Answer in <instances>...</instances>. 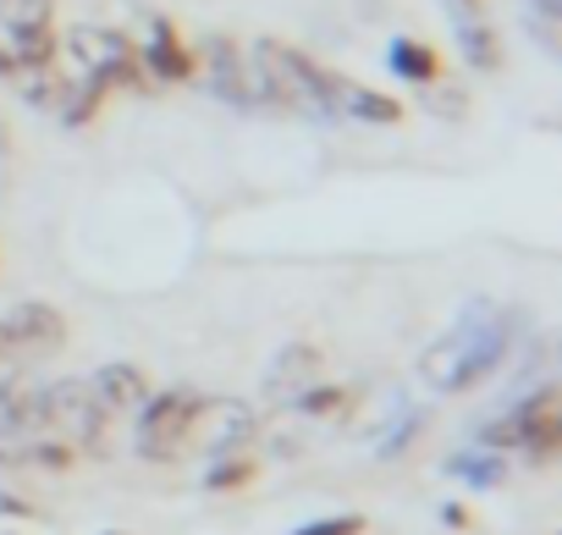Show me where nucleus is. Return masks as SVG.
Masks as SVG:
<instances>
[{
  "label": "nucleus",
  "instance_id": "obj_11",
  "mask_svg": "<svg viewBox=\"0 0 562 535\" xmlns=\"http://www.w3.org/2000/svg\"><path fill=\"white\" fill-rule=\"evenodd\" d=\"M315 370H321V348H288L276 359V370H270V398H299L310 381H315Z\"/></svg>",
  "mask_w": 562,
  "mask_h": 535
},
{
  "label": "nucleus",
  "instance_id": "obj_18",
  "mask_svg": "<svg viewBox=\"0 0 562 535\" xmlns=\"http://www.w3.org/2000/svg\"><path fill=\"white\" fill-rule=\"evenodd\" d=\"M463 51H469L474 67H496V40H491V29H463Z\"/></svg>",
  "mask_w": 562,
  "mask_h": 535
},
{
  "label": "nucleus",
  "instance_id": "obj_14",
  "mask_svg": "<svg viewBox=\"0 0 562 535\" xmlns=\"http://www.w3.org/2000/svg\"><path fill=\"white\" fill-rule=\"evenodd\" d=\"M12 464H34V469L67 475V469H72V442H45V436H40V442H29V447L12 458Z\"/></svg>",
  "mask_w": 562,
  "mask_h": 535
},
{
  "label": "nucleus",
  "instance_id": "obj_20",
  "mask_svg": "<svg viewBox=\"0 0 562 535\" xmlns=\"http://www.w3.org/2000/svg\"><path fill=\"white\" fill-rule=\"evenodd\" d=\"M0 513H12V519H34V513L23 508V497H0Z\"/></svg>",
  "mask_w": 562,
  "mask_h": 535
},
{
  "label": "nucleus",
  "instance_id": "obj_8",
  "mask_svg": "<svg viewBox=\"0 0 562 535\" xmlns=\"http://www.w3.org/2000/svg\"><path fill=\"white\" fill-rule=\"evenodd\" d=\"M89 392L105 414H138L144 398H149V376L138 365H105V370H94Z\"/></svg>",
  "mask_w": 562,
  "mask_h": 535
},
{
  "label": "nucleus",
  "instance_id": "obj_15",
  "mask_svg": "<svg viewBox=\"0 0 562 535\" xmlns=\"http://www.w3.org/2000/svg\"><path fill=\"white\" fill-rule=\"evenodd\" d=\"M293 409H299L304 420H331L337 409H348V392H342V387H304V392L293 398Z\"/></svg>",
  "mask_w": 562,
  "mask_h": 535
},
{
  "label": "nucleus",
  "instance_id": "obj_1",
  "mask_svg": "<svg viewBox=\"0 0 562 535\" xmlns=\"http://www.w3.org/2000/svg\"><path fill=\"white\" fill-rule=\"evenodd\" d=\"M204 420V398L188 392V387H171V392H149L144 409H138V425H133V447L138 458L149 464H166Z\"/></svg>",
  "mask_w": 562,
  "mask_h": 535
},
{
  "label": "nucleus",
  "instance_id": "obj_7",
  "mask_svg": "<svg viewBox=\"0 0 562 535\" xmlns=\"http://www.w3.org/2000/svg\"><path fill=\"white\" fill-rule=\"evenodd\" d=\"M321 105L337 111V116H353V122H375V127L403 122V105H397L392 94H375V89H364V83H353V78H337V73H326Z\"/></svg>",
  "mask_w": 562,
  "mask_h": 535
},
{
  "label": "nucleus",
  "instance_id": "obj_16",
  "mask_svg": "<svg viewBox=\"0 0 562 535\" xmlns=\"http://www.w3.org/2000/svg\"><path fill=\"white\" fill-rule=\"evenodd\" d=\"M293 535H364V519H359V513H337V519H315V524H299Z\"/></svg>",
  "mask_w": 562,
  "mask_h": 535
},
{
  "label": "nucleus",
  "instance_id": "obj_6",
  "mask_svg": "<svg viewBox=\"0 0 562 535\" xmlns=\"http://www.w3.org/2000/svg\"><path fill=\"white\" fill-rule=\"evenodd\" d=\"M0 332H7V343H12L18 359H50V354L67 348V321H61V310L34 304V299L18 304L7 321H0Z\"/></svg>",
  "mask_w": 562,
  "mask_h": 535
},
{
  "label": "nucleus",
  "instance_id": "obj_21",
  "mask_svg": "<svg viewBox=\"0 0 562 535\" xmlns=\"http://www.w3.org/2000/svg\"><path fill=\"white\" fill-rule=\"evenodd\" d=\"M12 73H18V62L7 56V45H0V78H12Z\"/></svg>",
  "mask_w": 562,
  "mask_h": 535
},
{
  "label": "nucleus",
  "instance_id": "obj_9",
  "mask_svg": "<svg viewBox=\"0 0 562 535\" xmlns=\"http://www.w3.org/2000/svg\"><path fill=\"white\" fill-rule=\"evenodd\" d=\"M138 67H144L155 83H182V78H193V56L182 51V40L171 34V23H155V29H149V45L138 51Z\"/></svg>",
  "mask_w": 562,
  "mask_h": 535
},
{
  "label": "nucleus",
  "instance_id": "obj_3",
  "mask_svg": "<svg viewBox=\"0 0 562 535\" xmlns=\"http://www.w3.org/2000/svg\"><path fill=\"white\" fill-rule=\"evenodd\" d=\"M248 62L259 67V78H265V89H270L276 105H310V111H326V105H321L326 73H321L310 56H299L293 45L259 40V45L248 51Z\"/></svg>",
  "mask_w": 562,
  "mask_h": 535
},
{
  "label": "nucleus",
  "instance_id": "obj_17",
  "mask_svg": "<svg viewBox=\"0 0 562 535\" xmlns=\"http://www.w3.org/2000/svg\"><path fill=\"white\" fill-rule=\"evenodd\" d=\"M7 23H50V0H0Z\"/></svg>",
  "mask_w": 562,
  "mask_h": 535
},
{
  "label": "nucleus",
  "instance_id": "obj_2",
  "mask_svg": "<svg viewBox=\"0 0 562 535\" xmlns=\"http://www.w3.org/2000/svg\"><path fill=\"white\" fill-rule=\"evenodd\" d=\"M61 51H67V62L78 67V83H100V89H111V83H138V51H133L127 34H116V29H100V23L72 29V34L61 40Z\"/></svg>",
  "mask_w": 562,
  "mask_h": 535
},
{
  "label": "nucleus",
  "instance_id": "obj_5",
  "mask_svg": "<svg viewBox=\"0 0 562 535\" xmlns=\"http://www.w3.org/2000/svg\"><path fill=\"white\" fill-rule=\"evenodd\" d=\"M45 420H50V431L61 442H89V447L111 425V414L94 403L89 381H56V387H45Z\"/></svg>",
  "mask_w": 562,
  "mask_h": 535
},
{
  "label": "nucleus",
  "instance_id": "obj_19",
  "mask_svg": "<svg viewBox=\"0 0 562 535\" xmlns=\"http://www.w3.org/2000/svg\"><path fill=\"white\" fill-rule=\"evenodd\" d=\"M452 469H458V475H469L474 486H496V480H502V464H496V458H480V464H452Z\"/></svg>",
  "mask_w": 562,
  "mask_h": 535
},
{
  "label": "nucleus",
  "instance_id": "obj_4",
  "mask_svg": "<svg viewBox=\"0 0 562 535\" xmlns=\"http://www.w3.org/2000/svg\"><path fill=\"white\" fill-rule=\"evenodd\" d=\"M204 67H210V89H215L226 105H237V111L276 105L270 89H265V78H259V67L248 62V51H237L232 40H210V45H204Z\"/></svg>",
  "mask_w": 562,
  "mask_h": 535
},
{
  "label": "nucleus",
  "instance_id": "obj_12",
  "mask_svg": "<svg viewBox=\"0 0 562 535\" xmlns=\"http://www.w3.org/2000/svg\"><path fill=\"white\" fill-rule=\"evenodd\" d=\"M386 62H392V73L408 78V83H436V78H441V56H436L430 45H419V40H392Z\"/></svg>",
  "mask_w": 562,
  "mask_h": 535
},
{
  "label": "nucleus",
  "instance_id": "obj_13",
  "mask_svg": "<svg viewBox=\"0 0 562 535\" xmlns=\"http://www.w3.org/2000/svg\"><path fill=\"white\" fill-rule=\"evenodd\" d=\"M254 475H259V453L243 447V453H221V458L204 469V486H210V491H237V486H248Z\"/></svg>",
  "mask_w": 562,
  "mask_h": 535
},
{
  "label": "nucleus",
  "instance_id": "obj_10",
  "mask_svg": "<svg viewBox=\"0 0 562 535\" xmlns=\"http://www.w3.org/2000/svg\"><path fill=\"white\" fill-rule=\"evenodd\" d=\"M7 56L18 62V73H40L56 62V34L50 23H7Z\"/></svg>",
  "mask_w": 562,
  "mask_h": 535
}]
</instances>
